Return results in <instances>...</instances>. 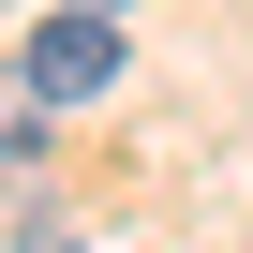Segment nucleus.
<instances>
[{
  "label": "nucleus",
  "mask_w": 253,
  "mask_h": 253,
  "mask_svg": "<svg viewBox=\"0 0 253 253\" xmlns=\"http://www.w3.org/2000/svg\"><path fill=\"white\" fill-rule=\"evenodd\" d=\"M119 60H134V45H119V15H89V0H60V15L30 30V60H15V75H30L45 104H104V89H119Z\"/></svg>",
  "instance_id": "obj_1"
},
{
  "label": "nucleus",
  "mask_w": 253,
  "mask_h": 253,
  "mask_svg": "<svg viewBox=\"0 0 253 253\" xmlns=\"http://www.w3.org/2000/svg\"><path fill=\"white\" fill-rule=\"evenodd\" d=\"M89 15H119V0H89Z\"/></svg>",
  "instance_id": "obj_2"
}]
</instances>
